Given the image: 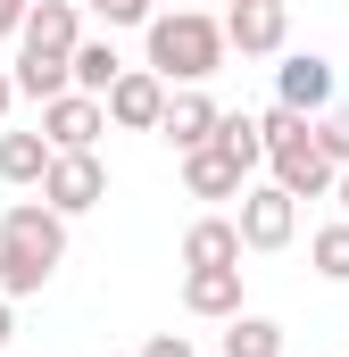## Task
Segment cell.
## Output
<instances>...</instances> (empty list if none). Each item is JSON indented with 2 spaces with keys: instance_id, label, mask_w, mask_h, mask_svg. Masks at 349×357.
Segmentation results:
<instances>
[{
  "instance_id": "cell-1",
  "label": "cell",
  "mask_w": 349,
  "mask_h": 357,
  "mask_svg": "<svg viewBox=\"0 0 349 357\" xmlns=\"http://www.w3.org/2000/svg\"><path fill=\"white\" fill-rule=\"evenodd\" d=\"M67 258V216L50 199H8L0 208V291L8 299H34Z\"/></svg>"
},
{
  "instance_id": "cell-2",
  "label": "cell",
  "mask_w": 349,
  "mask_h": 357,
  "mask_svg": "<svg viewBox=\"0 0 349 357\" xmlns=\"http://www.w3.org/2000/svg\"><path fill=\"white\" fill-rule=\"evenodd\" d=\"M150 67L167 75V84H208L216 67H225V17H208V8H158L150 25Z\"/></svg>"
},
{
  "instance_id": "cell-3",
  "label": "cell",
  "mask_w": 349,
  "mask_h": 357,
  "mask_svg": "<svg viewBox=\"0 0 349 357\" xmlns=\"http://www.w3.org/2000/svg\"><path fill=\"white\" fill-rule=\"evenodd\" d=\"M266 167H274V183L291 191V199H333V183H341V167L325 158V142H316V116H299V108H266Z\"/></svg>"
},
{
  "instance_id": "cell-4",
  "label": "cell",
  "mask_w": 349,
  "mask_h": 357,
  "mask_svg": "<svg viewBox=\"0 0 349 357\" xmlns=\"http://www.w3.org/2000/svg\"><path fill=\"white\" fill-rule=\"evenodd\" d=\"M233 225H242V241H250V250H291V233H299V199H291L283 183H250Z\"/></svg>"
},
{
  "instance_id": "cell-5",
  "label": "cell",
  "mask_w": 349,
  "mask_h": 357,
  "mask_svg": "<svg viewBox=\"0 0 349 357\" xmlns=\"http://www.w3.org/2000/svg\"><path fill=\"white\" fill-rule=\"evenodd\" d=\"M174 84L158 67H125L117 84H108V125H125V133H158V116H167Z\"/></svg>"
},
{
  "instance_id": "cell-6",
  "label": "cell",
  "mask_w": 349,
  "mask_h": 357,
  "mask_svg": "<svg viewBox=\"0 0 349 357\" xmlns=\"http://www.w3.org/2000/svg\"><path fill=\"white\" fill-rule=\"evenodd\" d=\"M42 199H50L59 216H84V208L108 199V167H100L91 150H59V158H50V175H42Z\"/></svg>"
},
{
  "instance_id": "cell-7",
  "label": "cell",
  "mask_w": 349,
  "mask_h": 357,
  "mask_svg": "<svg viewBox=\"0 0 349 357\" xmlns=\"http://www.w3.org/2000/svg\"><path fill=\"white\" fill-rule=\"evenodd\" d=\"M216 125H225V108L208 100V84H183V91L167 100V116H158V142H167L174 158H191V150L216 142Z\"/></svg>"
},
{
  "instance_id": "cell-8",
  "label": "cell",
  "mask_w": 349,
  "mask_h": 357,
  "mask_svg": "<svg viewBox=\"0 0 349 357\" xmlns=\"http://www.w3.org/2000/svg\"><path fill=\"white\" fill-rule=\"evenodd\" d=\"M75 42H84V0H34L17 59H75Z\"/></svg>"
},
{
  "instance_id": "cell-9",
  "label": "cell",
  "mask_w": 349,
  "mask_h": 357,
  "mask_svg": "<svg viewBox=\"0 0 349 357\" xmlns=\"http://www.w3.org/2000/svg\"><path fill=\"white\" fill-rule=\"evenodd\" d=\"M225 42H233L242 59H274V50L291 42V8H283V0H233V8H225Z\"/></svg>"
},
{
  "instance_id": "cell-10",
  "label": "cell",
  "mask_w": 349,
  "mask_h": 357,
  "mask_svg": "<svg viewBox=\"0 0 349 357\" xmlns=\"http://www.w3.org/2000/svg\"><path fill=\"white\" fill-rule=\"evenodd\" d=\"M42 133H50V150H91V142L108 133V100H100V91H59V100H42Z\"/></svg>"
},
{
  "instance_id": "cell-11",
  "label": "cell",
  "mask_w": 349,
  "mask_h": 357,
  "mask_svg": "<svg viewBox=\"0 0 349 357\" xmlns=\"http://www.w3.org/2000/svg\"><path fill=\"white\" fill-rule=\"evenodd\" d=\"M274 100H283V108H299V116H325V108H333V59L291 50V59L274 67Z\"/></svg>"
},
{
  "instance_id": "cell-12",
  "label": "cell",
  "mask_w": 349,
  "mask_h": 357,
  "mask_svg": "<svg viewBox=\"0 0 349 357\" xmlns=\"http://www.w3.org/2000/svg\"><path fill=\"white\" fill-rule=\"evenodd\" d=\"M183 191H191V199H242V191H250V167H242L225 142H208V150L183 158Z\"/></svg>"
},
{
  "instance_id": "cell-13",
  "label": "cell",
  "mask_w": 349,
  "mask_h": 357,
  "mask_svg": "<svg viewBox=\"0 0 349 357\" xmlns=\"http://www.w3.org/2000/svg\"><path fill=\"white\" fill-rule=\"evenodd\" d=\"M183 307L233 324L242 316V266H183Z\"/></svg>"
},
{
  "instance_id": "cell-14",
  "label": "cell",
  "mask_w": 349,
  "mask_h": 357,
  "mask_svg": "<svg viewBox=\"0 0 349 357\" xmlns=\"http://www.w3.org/2000/svg\"><path fill=\"white\" fill-rule=\"evenodd\" d=\"M242 225L233 216H200L191 233H183V266H242Z\"/></svg>"
},
{
  "instance_id": "cell-15",
  "label": "cell",
  "mask_w": 349,
  "mask_h": 357,
  "mask_svg": "<svg viewBox=\"0 0 349 357\" xmlns=\"http://www.w3.org/2000/svg\"><path fill=\"white\" fill-rule=\"evenodd\" d=\"M50 133H0V183H42L50 175Z\"/></svg>"
},
{
  "instance_id": "cell-16",
  "label": "cell",
  "mask_w": 349,
  "mask_h": 357,
  "mask_svg": "<svg viewBox=\"0 0 349 357\" xmlns=\"http://www.w3.org/2000/svg\"><path fill=\"white\" fill-rule=\"evenodd\" d=\"M225 357H283V324H274V316H250V307H242V316L225 324Z\"/></svg>"
},
{
  "instance_id": "cell-17",
  "label": "cell",
  "mask_w": 349,
  "mask_h": 357,
  "mask_svg": "<svg viewBox=\"0 0 349 357\" xmlns=\"http://www.w3.org/2000/svg\"><path fill=\"white\" fill-rule=\"evenodd\" d=\"M125 75V59H117V42L100 33V42H75V91H100L108 100V84Z\"/></svg>"
},
{
  "instance_id": "cell-18",
  "label": "cell",
  "mask_w": 349,
  "mask_h": 357,
  "mask_svg": "<svg viewBox=\"0 0 349 357\" xmlns=\"http://www.w3.org/2000/svg\"><path fill=\"white\" fill-rule=\"evenodd\" d=\"M216 142L242 158V167H266V125L258 116H242V108H225V125H216Z\"/></svg>"
},
{
  "instance_id": "cell-19",
  "label": "cell",
  "mask_w": 349,
  "mask_h": 357,
  "mask_svg": "<svg viewBox=\"0 0 349 357\" xmlns=\"http://www.w3.org/2000/svg\"><path fill=\"white\" fill-rule=\"evenodd\" d=\"M308 258H316V274H325V282H349V216H333V225L308 241Z\"/></svg>"
},
{
  "instance_id": "cell-20",
  "label": "cell",
  "mask_w": 349,
  "mask_h": 357,
  "mask_svg": "<svg viewBox=\"0 0 349 357\" xmlns=\"http://www.w3.org/2000/svg\"><path fill=\"white\" fill-rule=\"evenodd\" d=\"M84 8L108 25V33H117V25H150V17H158V0H84Z\"/></svg>"
},
{
  "instance_id": "cell-21",
  "label": "cell",
  "mask_w": 349,
  "mask_h": 357,
  "mask_svg": "<svg viewBox=\"0 0 349 357\" xmlns=\"http://www.w3.org/2000/svg\"><path fill=\"white\" fill-rule=\"evenodd\" d=\"M316 142H325L333 167H349V108H325V116H316Z\"/></svg>"
},
{
  "instance_id": "cell-22",
  "label": "cell",
  "mask_w": 349,
  "mask_h": 357,
  "mask_svg": "<svg viewBox=\"0 0 349 357\" xmlns=\"http://www.w3.org/2000/svg\"><path fill=\"white\" fill-rule=\"evenodd\" d=\"M142 357H200V349H191L183 333H150V341H142Z\"/></svg>"
},
{
  "instance_id": "cell-23",
  "label": "cell",
  "mask_w": 349,
  "mask_h": 357,
  "mask_svg": "<svg viewBox=\"0 0 349 357\" xmlns=\"http://www.w3.org/2000/svg\"><path fill=\"white\" fill-rule=\"evenodd\" d=\"M25 17H34V0H0V42H17V33H25Z\"/></svg>"
},
{
  "instance_id": "cell-24",
  "label": "cell",
  "mask_w": 349,
  "mask_h": 357,
  "mask_svg": "<svg viewBox=\"0 0 349 357\" xmlns=\"http://www.w3.org/2000/svg\"><path fill=\"white\" fill-rule=\"evenodd\" d=\"M8 341H17V299L0 291V349H8Z\"/></svg>"
},
{
  "instance_id": "cell-25",
  "label": "cell",
  "mask_w": 349,
  "mask_h": 357,
  "mask_svg": "<svg viewBox=\"0 0 349 357\" xmlns=\"http://www.w3.org/2000/svg\"><path fill=\"white\" fill-rule=\"evenodd\" d=\"M17 100H25V91H17V67H0V116H8Z\"/></svg>"
},
{
  "instance_id": "cell-26",
  "label": "cell",
  "mask_w": 349,
  "mask_h": 357,
  "mask_svg": "<svg viewBox=\"0 0 349 357\" xmlns=\"http://www.w3.org/2000/svg\"><path fill=\"white\" fill-rule=\"evenodd\" d=\"M333 199H341V216H349V167H341V183H333Z\"/></svg>"
},
{
  "instance_id": "cell-27",
  "label": "cell",
  "mask_w": 349,
  "mask_h": 357,
  "mask_svg": "<svg viewBox=\"0 0 349 357\" xmlns=\"http://www.w3.org/2000/svg\"><path fill=\"white\" fill-rule=\"evenodd\" d=\"M283 8H291V0H283Z\"/></svg>"
}]
</instances>
